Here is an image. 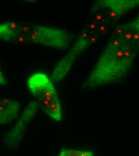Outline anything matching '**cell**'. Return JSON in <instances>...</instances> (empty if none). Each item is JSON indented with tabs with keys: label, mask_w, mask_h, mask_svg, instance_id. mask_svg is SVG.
<instances>
[{
	"label": "cell",
	"mask_w": 139,
	"mask_h": 156,
	"mask_svg": "<svg viewBox=\"0 0 139 156\" xmlns=\"http://www.w3.org/2000/svg\"><path fill=\"white\" fill-rule=\"evenodd\" d=\"M7 81L6 80L4 75L0 71V85H7Z\"/></svg>",
	"instance_id": "obj_16"
},
{
	"label": "cell",
	"mask_w": 139,
	"mask_h": 156,
	"mask_svg": "<svg viewBox=\"0 0 139 156\" xmlns=\"http://www.w3.org/2000/svg\"><path fill=\"white\" fill-rule=\"evenodd\" d=\"M35 27V25L26 23V22H20V28H19V32L20 34L24 35L25 36H28L29 34L31 33L34 28Z\"/></svg>",
	"instance_id": "obj_9"
},
{
	"label": "cell",
	"mask_w": 139,
	"mask_h": 156,
	"mask_svg": "<svg viewBox=\"0 0 139 156\" xmlns=\"http://www.w3.org/2000/svg\"><path fill=\"white\" fill-rule=\"evenodd\" d=\"M89 41L90 44H94L97 41V37L92 36L89 38Z\"/></svg>",
	"instance_id": "obj_21"
},
{
	"label": "cell",
	"mask_w": 139,
	"mask_h": 156,
	"mask_svg": "<svg viewBox=\"0 0 139 156\" xmlns=\"http://www.w3.org/2000/svg\"><path fill=\"white\" fill-rule=\"evenodd\" d=\"M102 4L104 5L109 7L110 10L116 12L120 16L125 13L126 11L133 9L139 4V1H122V0H114V1H101Z\"/></svg>",
	"instance_id": "obj_5"
},
{
	"label": "cell",
	"mask_w": 139,
	"mask_h": 156,
	"mask_svg": "<svg viewBox=\"0 0 139 156\" xmlns=\"http://www.w3.org/2000/svg\"><path fill=\"white\" fill-rule=\"evenodd\" d=\"M13 41H15L16 42L21 43V44H26V43H30L28 37L22 34H19L17 36L15 39H13Z\"/></svg>",
	"instance_id": "obj_10"
},
{
	"label": "cell",
	"mask_w": 139,
	"mask_h": 156,
	"mask_svg": "<svg viewBox=\"0 0 139 156\" xmlns=\"http://www.w3.org/2000/svg\"><path fill=\"white\" fill-rule=\"evenodd\" d=\"M89 44V39L84 40L80 38L65 57L57 64L53 72L52 80L58 82L64 78L68 73L75 59Z\"/></svg>",
	"instance_id": "obj_3"
},
{
	"label": "cell",
	"mask_w": 139,
	"mask_h": 156,
	"mask_svg": "<svg viewBox=\"0 0 139 156\" xmlns=\"http://www.w3.org/2000/svg\"><path fill=\"white\" fill-rule=\"evenodd\" d=\"M80 39H84V40H87L89 39V33L88 31H83L82 34H80Z\"/></svg>",
	"instance_id": "obj_18"
},
{
	"label": "cell",
	"mask_w": 139,
	"mask_h": 156,
	"mask_svg": "<svg viewBox=\"0 0 139 156\" xmlns=\"http://www.w3.org/2000/svg\"><path fill=\"white\" fill-rule=\"evenodd\" d=\"M139 39V31H136L134 32L133 35L132 40H134V41H138Z\"/></svg>",
	"instance_id": "obj_19"
},
{
	"label": "cell",
	"mask_w": 139,
	"mask_h": 156,
	"mask_svg": "<svg viewBox=\"0 0 139 156\" xmlns=\"http://www.w3.org/2000/svg\"><path fill=\"white\" fill-rule=\"evenodd\" d=\"M59 156H94L92 152L73 149H63Z\"/></svg>",
	"instance_id": "obj_8"
},
{
	"label": "cell",
	"mask_w": 139,
	"mask_h": 156,
	"mask_svg": "<svg viewBox=\"0 0 139 156\" xmlns=\"http://www.w3.org/2000/svg\"><path fill=\"white\" fill-rule=\"evenodd\" d=\"M133 51L129 47H128L124 51L123 57L125 58H133Z\"/></svg>",
	"instance_id": "obj_14"
},
{
	"label": "cell",
	"mask_w": 139,
	"mask_h": 156,
	"mask_svg": "<svg viewBox=\"0 0 139 156\" xmlns=\"http://www.w3.org/2000/svg\"><path fill=\"white\" fill-rule=\"evenodd\" d=\"M27 83L31 93L39 100L52 98L57 95L52 80L44 73H38L32 75L28 79Z\"/></svg>",
	"instance_id": "obj_4"
},
{
	"label": "cell",
	"mask_w": 139,
	"mask_h": 156,
	"mask_svg": "<svg viewBox=\"0 0 139 156\" xmlns=\"http://www.w3.org/2000/svg\"><path fill=\"white\" fill-rule=\"evenodd\" d=\"M97 25H98V24L96 23L95 22H91L89 24L88 29L91 31H93L97 27Z\"/></svg>",
	"instance_id": "obj_17"
},
{
	"label": "cell",
	"mask_w": 139,
	"mask_h": 156,
	"mask_svg": "<svg viewBox=\"0 0 139 156\" xmlns=\"http://www.w3.org/2000/svg\"><path fill=\"white\" fill-rule=\"evenodd\" d=\"M133 59L117 57L115 48L109 44L88 78V85L97 87L105 85L127 75L131 70Z\"/></svg>",
	"instance_id": "obj_1"
},
{
	"label": "cell",
	"mask_w": 139,
	"mask_h": 156,
	"mask_svg": "<svg viewBox=\"0 0 139 156\" xmlns=\"http://www.w3.org/2000/svg\"><path fill=\"white\" fill-rule=\"evenodd\" d=\"M44 112L55 120L60 121L62 118V112L59 100H57L51 102L48 108L44 110Z\"/></svg>",
	"instance_id": "obj_6"
},
{
	"label": "cell",
	"mask_w": 139,
	"mask_h": 156,
	"mask_svg": "<svg viewBox=\"0 0 139 156\" xmlns=\"http://www.w3.org/2000/svg\"><path fill=\"white\" fill-rule=\"evenodd\" d=\"M128 25H123V26H119L117 28H116V30H115V33H116L118 35H119V36H121V35H123V34L125 33V32H127V31H128V30H129V29H128V27H130V26L129 27H128Z\"/></svg>",
	"instance_id": "obj_12"
},
{
	"label": "cell",
	"mask_w": 139,
	"mask_h": 156,
	"mask_svg": "<svg viewBox=\"0 0 139 156\" xmlns=\"http://www.w3.org/2000/svg\"><path fill=\"white\" fill-rule=\"evenodd\" d=\"M17 36L15 32L10 30L7 25V23L0 25V39L5 41H13Z\"/></svg>",
	"instance_id": "obj_7"
},
{
	"label": "cell",
	"mask_w": 139,
	"mask_h": 156,
	"mask_svg": "<svg viewBox=\"0 0 139 156\" xmlns=\"http://www.w3.org/2000/svg\"><path fill=\"white\" fill-rule=\"evenodd\" d=\"M134 31H132V30H128V31L125 32L123 36H122V38L124 40V41L126 42V41H130L132 40L133 38V33H134Z\"/></svg>",
	"instance_id": "obj_13"
},
{
	"label": "cell",
	"mask_w": 139,
	"mask_h": 156,
	"mask_svg": "<svg viewBox=\"0 0 139 156\" xmlns=\"http://www.w3.org/2000/svg\"><path fill=\"white\" fill-rule=\"evenodd\" d=\"M98 27H99V31L100 32L103 33L104 31H105V30H106V25L104 23H103V22L98 24Z\"/></svg>",
	"instance_id": "obj_20"
},
{
	"label": "cell",
	"mask_w": 139,
	"mask_h": 156,
	"mask_svg": "<svg viewBox=\"0 0 139 156\" xmlns=\"http://www.w3.org/2000/svg\"><path fill=\"white\" fill-rule=\"evenodd\" d=\"M96 20L97 21L96 23L97 24L103 23V20H104V15H103V14H102L101 13H97L96 16Z\"/></svg>",
	"instance_id": "obj_15"
},
{
	"label": "cell",
	"mask_w": 139,
	"mask_h": 156,
	"mask_svg": "<svg viewBox=\"0 0 139 156\" xmlns=\"http://www.w3.org/2000/svg\"><path fill=\"white\" fill-rule=\"evenodd\" d=\"M28 37L30 43H37L60 49H67L71 40L69 33L44 26H35Z\"/></svg>",
	"instance_id": "obj_2"
},
{
	"label": "cell",
	"mask_w": 139,
	"mask_h": 156,
	"mask_svg": "<svg viewBox=\"0 0 139 156\" xmlns=\"http://www.w3.org/2000/svg\"><path fill=\"white\" fill-rule=\"evenodd\" d=\"M125 41H124L123 39L122 38V37L119 36V37L116 38V39L113 40V41H112L110 43V44L111 46H112L113 47L115 48H117L119 47L120 46H121L122 44H123Z\"/></svg>",
	"instance_id": "obj_11"
}]
</instances>
